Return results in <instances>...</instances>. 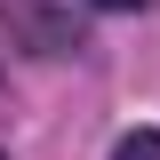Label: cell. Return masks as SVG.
I'll return each instance as SVG.
<instances>
[{
    "label": "cell",
    "mask_w": 160,
    "mask_h": 160,
    "mask_svg": "<svg viewBox=\"0 0 160 160\" xmlns=\"http://www.w3.org/2000/svg\"><path fill=\"white\" fill-rule=\"evenodd\" d=\"M8 32H16L32 56H80V48H88V24L64 16V8H40V0H16V8H8Z\"/></svg>",
    "instance_id": "obj_1"
},
{
    "label": "cell",
    "mask_w": 160,
    "mask_h": 160,
    "mask_svg": "<svg viewBox=\"0 0 160 160\" xmlns=\"http://www.w3.org/2000/svg\"><path fill=\"white\" fill-rule=\"evenodd\" d=\"M112 160H160V128H136V136H120Z\"/></svg>",
    "instance_id": "obj_2"
},
{
    "label": "cell",
    "mask_w": 160,
    "mask_h": 160,
    "mask_svg": "<svg viewBox=\"0 0 160 160\" xmlns=\"http://www.w3.org/2000/svg\"><path fill=\"white\" fill-rule=\"evenodd\" d=\"M96 8H144V0H96Z\"/></svg>",
    "instance_id": "obj_3"
}]
</instances>
